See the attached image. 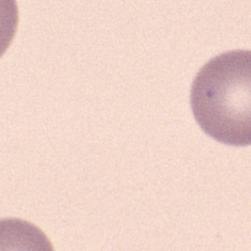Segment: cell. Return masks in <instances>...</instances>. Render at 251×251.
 I'll list each match as a JSON object with an SVG mask.
<instances>
[{
	"label": "cell",
	"mask_w": 251,
	"mask_h": 251,
	"mask_svg": "<svg viewBox=\"0 0 251 251\" xmlns=\"http://www.w3.org/2000/svg\"><path fill=\"white\" fill-rule=\"evenodd\" d=\"M191 108L214 141L251 146V50H229L204 64L192 83Z\"/></svg>",
	"instance_id": "cell-1"
},
{
	"label": "cell",
	"mask_w": 251,
	"mask_h": 251,
	"mask_svg": "<svg viewBox=\"0 0 251 251\" xmlns=\"http://www.w3.org/2000/svg\"><path fill=\"white\" fill-rule=\"evenodd\" d=\"M0 251H54L45 233L30 222L0 219Z\"/></svg>",
	"instance_id": "cell-2"
},
{
	"label": "cell",
	"mask_w": 251,
	"mask_h": 251,
	"mask_svg": "<svg viewBox=\"0 0 251 251\" xmlns=\"http://www.w3.org/2000/svg\"><path fill=\"white\" fill-rule=\"evenodd\" d=\"M19 24L16 0H0V57L10 46Z\"/></svg>",
	"instance_id": "cell-3"
}]
</instances>
